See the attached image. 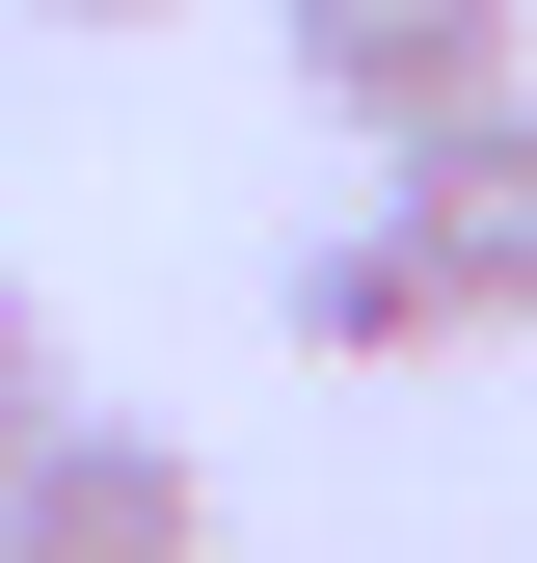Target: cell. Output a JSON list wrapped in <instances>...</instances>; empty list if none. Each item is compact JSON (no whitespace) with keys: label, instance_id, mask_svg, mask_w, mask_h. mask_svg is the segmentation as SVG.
Segmentation results:
<instances>
[{"label":"cell","instance_id":"obj_2","mask_svg":"<svg viewBox=\"0 0 537 563\" xmlns=\"http://www.w3.org/2000/svg\"><path fill=\"white\" fill-rule=\"evenodd\" d=\"M0 563H216V456L134 430V402H54L0 456Z\"/></svg>","mask_w":537,"mask_h":563},{"label":"cell","instance_id":"obj_1","mask_svg":"<svg viewBox=\"0 0 537 563\" xmlns=\"http://www.w3.org/2000/svg\"><path fill=\"white\" fill-rule=\"evenodd\" d=\"M376 242H403V296H430V349H511L537 322V108L376 134Z\"/></svg>","mask_w":537,"mask_h":563},{"label":"cell","instance_id":"obj_5","mask_svg":"<svg viewBox=\"0 0 537 563\" xmlns=\"http://www.w3.org/2000/svg\"><path fill=\"white\" fill-rule=\"evenodd\" d=\"M54 402H81V349H54V296H28V268H0V456H28Z\"/></svg>","mask_w":537,"mask_h":563},{"label":"cell","instance_id":"obj_3","mask_svg":"<svg viewBox=\"0 0 537 563\" xmlns=\"http://www.w3.org/2000/svg\"><path fill=\"white\" fill-rule=\"evenodd\" d=\"M268 27H296V81L350 108V134H430V108H511L537 0H268Z\"/></svg>","mask_w":537,"mask_h":563},{"label":"cell","instance_id":"obj_7","mask_svg":"<svg viewBox=\"0 0 537 563\" xmlns=\"http://www.w3.org/2000/svg\"><path fill=\"white\" fill-rule=\"evenodd\" d=\"M511 108H537V54H511Z\"/></svg>","mask_w":537,"mask_h":563},{"label":"cell","instance_id":"obj_4","mask_svg":"<svg viewBox=\"0 0 537 563\" xmlns=\"http://www.w3.org/2000/svg\"><path fill=\"white\" fill-rule=\"evenodd\" d=\"M296 349H350V376H403V349H430V296H403V242H376V216H322V242H296Z\"/></svg>","mask_w":537,"mask_h":563},{"label":"cell","instance_id":"obj_6","mask_svg":"<svg viewBox=\"0 0 537 563\" xmlns=\"http://www.w3.org/2000/svg\"><path fill=\"white\" fill-rule=\"evenodd\" d=\"M54 27H162V0H54Z\"/></svg>","mask_w":537,"mask_h":563}]
</instances>
